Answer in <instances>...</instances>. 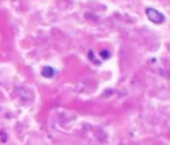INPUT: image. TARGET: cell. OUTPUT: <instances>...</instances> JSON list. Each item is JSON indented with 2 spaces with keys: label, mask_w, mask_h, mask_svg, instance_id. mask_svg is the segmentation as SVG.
Listing matches in <instances>:
<instances>
[{
  "label": "cell",
  "mask_w": 170,
  "mask_h": 145,
  "mask_svg": "<svg viewBox=\"0 0 170 145\" xmlns=\"http://www.w3.org/2000/svg\"><path fill=\"white\" fill-rule=\"evenodd\" d=\"M42 76L44 77H53L55 76V69L53 68H51V67H45L44 69H42Z\"/></svg>",
  "instance_id": "obj_2"
},
{
  "label": "cell",
  "mask_w": 170,
  "mask_h": 145,
  "mask_svg": "<svg viewBox=\"0 0 170 145\" xmlns=\"http://www.w3.org/2000/svg\"><path fill=\"white\" fill-rule=\"evenodd\" d=\"M146 15L147 18L151 20V22L154 23H163L165 22V15L161 14L159 11L154 10V8H147L146 10Z\"/></svg>",
  "instance_id": "obj_1"
}]
</instances>
